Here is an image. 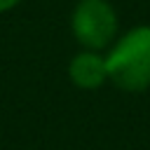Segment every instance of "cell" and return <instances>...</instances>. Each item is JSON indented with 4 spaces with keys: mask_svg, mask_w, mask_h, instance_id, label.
<instances>
[{
    "mask_svg": "<svg viewBox=\"0 0 150 150\" xmlns=\"http://www.w3.org/2000/svg\"><path fill=\"white\" fill-rule=\"evenodd\" d=\"M68 73H70V80L82 89H94V87L103 84V80L108 77L105 59H101L98 54H91V52L77 54L70 61Z\"/></svg>",
    "mask_w": 150,
    "mask_h": 150,
    "instance_id": "3957f363",
    "label": "cell"
},
{
    "mask_svg": "<svg viewBox=\"0 0 150 150\" xmlns=\"http://www.w3.org/2000/svg\"><path fill=\"white\" fill-rule=\"evenodd\" d=\"M115 12L105 0H80L73 12L75 38L91 49L105 47L115 35Z\"/></svg>",
    "mask_w": 150,
    "mask_h": 150,
    "instance_id": "7a4b0ae2",
    "label": "cell"
},
{
    "mask_svg": "<svg viewBox=\"0 0 150 150\" xmlns=\"http://www.w3.org/2000/svg\"><path fill=\"white\" fill-rule=\"evenodd\" d=\"M21 0H0V12H7V9H12L14 5H19Z\"/></svg>",
    "mask_w": 150,
    "mask_h": 150,
    "instance_id": "277c9868",
    "label": "cell"
},
{
    "mask_svg": "<svg viewBox=\"0 0 150 150\" xmlns=\"http://www.w3.org/2000/svg\"><path fill=\"white\" fill-rule=\"evenodd\" d=\"M105 68L108 77L127 91L150 87V26L129 30L105 59Z\"/></svg>",
    "mask_w": 150,
    "mask_h": 150,
    "instance_id": "6da1fadb",
    "label": "cell"
}]
</instances>
